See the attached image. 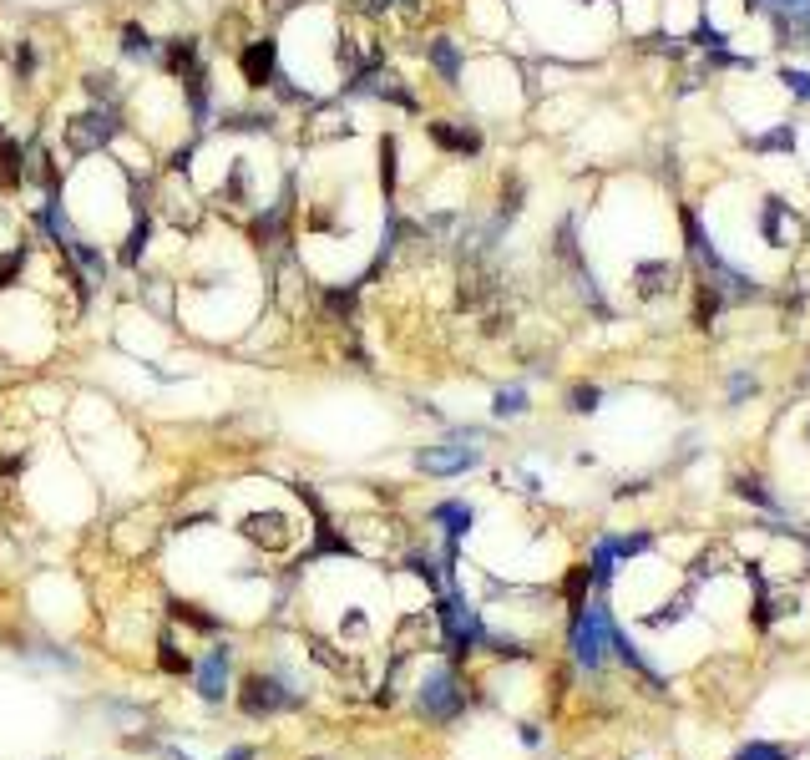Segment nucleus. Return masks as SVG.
Masks as SVG:
<instances>
[{
	"instance_id": "obj_24",
	"label": "nucleus",
	"mask_w": 810,
	"mask_h": 760,
	"mask_svg": "<svg viewBox=\"0 0 810 760\" xmlns=\"http://www.w3.org/2000/svg\"><path fill=\"white\" fill-rule=\"evenodd\" d=\"M162 669H173V674H193V659H188V654H178V644H173V639H162Z\"/></svg>"
},
{
	"instance_id": "obj_18",
	"label": "nucleus",
	"mask_w": 810,
	"mask_h": 760,
	"mask_svg": "<svg viewBox=\"0 0 810 760\" xmlns=\"http://www.w3.org/2000/svg\"><path fill=\"white\" fill-rule=\"evenodd\" d=\"M735 487H740V497H745V502H755V507H765V512H775V517L785 512V507H780V497H770V492H765V482H750V477H740Z\"/></svg>"
},
{
	"instance_id": "obj_15",
	"label": "nucleus",
	"mask_w": 810,
	"mask_h": 760,
	"mask_svg": "<svg viewBox=\"0 0 810 760\" xmlns=\"http://www.w3.org/2000/svg\"><path fill=\"white\" fill-rule=\"evenodd\" d=\"M527 411H532L527 386H502V391L492 396V416H497V421H517V416H527Z\"/></svg>"
},
{
	"instance_id": "obj_14",
	"label": "nucleus",
	"mask_w": 810,
	"mask_h": 760,
	"mask_svg": "<svg viewBox=\"0 0 810 760\" xmlns=\"http://www.w3.org/2000/svg\"><path fill=\"white\" fill-rule=\"evenodd\" d=\"M147 239H152V218H147V208L142 213H132V228H127V239H122V249H117V259L132 269V264H142V254H147Z\"/></svg>"
},
{
	"instance_id": "obj_20",
	"label": "nucleus",
	"mask_w": 810,
	"mask_h": 760,
	"mask_svg": "<svg viewBox=\"0 0 810 760\" xmlns=\"http://www.w3.org/2000/svg\"><path fill=\"white\" fill-rule=\"evenodd\" d=\"M735 760H790V750L785 745H770V740H750Z\"/></svg>"
},
{
	"instance_id": "obj_7",
	"label": "nucleus",
	"mask_w": 810,
	"mask_h": 760,
	"mask_svg": "<svg viewBox=\"0 0 810 760\" xmlns=\"http://www.w3.org/2000/svg\"><path fill=\"white\" fill-rule=\"evenodd\" d=\"M228 674H233V649H228V644H213V649L193 664V690H198V700L223 705V700H228Z\"/></svg>"
},
{
	"instance_id": "obj_3",
	"label": "nucleus",
	"mask_w": 810,
	"mask_h": 760,
	"mask_svg": "<svg viewBox=\"0 0 810 760\" xmlns=\"http://www.w3.org/2000/svg\"><path fill=\"white\" fill-rule=\"evenodd\" d=\"M416 710H421V720H431V725H451V720L466 710V684H461L456 664H436V669L421 679Z\"/></svg>"
},
{
	"instance_id": "obj_26",
	"label": "nucleus",
	"mask_w": 810,
	"mask_h": 760,
	"mask_svg": "<svg viewBox=\"0 0 810 760\" xmlns=\"http://www.w3.org/2000/svg\"><path fill=\"white\" fill-rule=\"evenodd\" d=\"M522 745H542V730L537 725H522Z\"/></svg>"
},
{
	"instance_id": "obj_17",
	"label": "nucleus",
	"mask_w": 810,
	"mask_h": 760,
	"mask_svg": "<svg viewBox=\"0 0 810 760\" xmlns=\"http://www.w3.org/2000/svg\"><path fill=\"white\" fill-rule=\"evenodd\" d=\"M122 56H137V61H152V56H157L152 36H147L137 21H127V26H122Z\"/></svg>"
},
{
	"instance_id": "obj_10",
	"label": "nucleus",
	"mask_w": 810,
	"mask_h": 760,
	"mask_svg": "<svg viewBox=\"0 0 810 760\" xmlns=\"http://www.w3.org/2000/svg\"><path fill=\"white\" fill-rule=\"evenodd\" d=\"M426 132H431V142H436V147L456 152V158H476V152H481V132H476V127H466V122H431Z\"/></svg>"
},
{
	"instance_id": "obj_27",
	"label": "nucleus",
	"mask_w": 810,
	"mask_h": 760,
	"mask_svg": "<svg viewBox=\"0 0 810 760\" xmlns=\"http://www.w3.org/2000/svg\"><path fill=\"white\" fill-rule=\"evenodd\" d=\"M370 11H385V6H411V0H365Z\"/></svg>"
},
{
	"instance_id": "obj_6",
	"label": "nucleus",
	"mask_w": 810,
	"mask_h": 760,
	"mask_svg": "<svg viewBox=\"0 0 810 760\" xmlns=\"http://www.w3.org/2000/svg\"><path fill=\"white\" fill-rule=\"evenodd\" d=\"M416 467H421L426 477H461V472L481 467V446H471V441H456V436H446V441H436V446L416 451Z\"/></svg>"
},
{
	"instance_id": "obj_19",
	"label": "nucleus",
	"mask_w": 810,
	"mask_h": 760,
	"mask_svg": "<svg viewBox=\"0 0 810 760\" xmlns=\"http://www.w3.org/2000/svg\"><path fill=\"white\" fill-rule=\"evenodd\" d=\"M380 188L395 198V137H380Z\"/></svg>"
},
{
	"instance_id": "obj_1",
	"label": "nucleus",
	"mask_w": 810,
	"mask_h": 760,
	"mask_svg": "<svg viewBox=\"0 0 810 760\" xmlns=\"http://www.w3.org/2000/svg\"><path fill=\"white\" fill-rule=\"evenodd\" d=\"M613 608L608 603H583L578 614H573V629H567V644H573V659L578 669H603L608 654H613Z\"/></svg>"
},
{
	"instance_id": "obj_5",
	"label": "nucleus",
	"mask_w": 810,
	"mask_h": 760,
	"mask_svg": "<svg viewBox=\"0 0 810 760\" xmlns=\"http://www.w3.org/2000/svg\"><path fill=\"white\" fill-rule=\"evenodd\" d=\"M117 132H122V107H92V112L71 117L66 142H71V152L81 158V152H97V147H107Z\"/></svg>"
},
{
	"instance_id": "obj_16",
	"label": "nucleus",
	"mask_w": 810,
	"mask_h": 760,
	"mask_svg": "<svg viewBox=\"0 0 810 760\" xmlns=\"http://www.w3.org/2000/svg\"><path fill=\"white\" fill-rule=\"evenodd\" d=\"M598 406H603V391L593 386V380H578V386L567 391V411H573V416H593Z\"/></svg>"
},
{
	"instance_id": "obj_28",
	"label": "nucleus",
	"mask_w": 810,
	"mask_h": 760,
	"mask_svg": "<svg viewBox=\"0 0 810 760\" xmlns=\"http://www.w3.org/2000/svg\"><path fill=\"white\" fill-rule=\"evenodd\" d=\"M0 142H6V132H0Z\"/></svg>"
},
{
	"instance_id": "obj_21",
	"label": "nucleus",
	"mask_w": 810,
	"mask_h": 760,
	"mask_svg": "<svg viewBox=\"0 0 810 760\" xmlns=\"http://www.w3.org/2000/svg\"><path fill=\"white\" fill-rule=\"evenodd\" d=\"M780 82H785V92H790V97L810 102V71H795V66H785V71H780Z\"/></svg>"
},
{
	"instance_id": "obj_9",
	"label": "nucleus",
	"mask_w": 810,
	"mask_h": 760,
	"mask_svg": "<svg viewBox=\"0 0 810 760\" xmlns=\"http://www.w3.org/2000/svg\"><path fill=\"white\" fill-rule=\"evenodd\" d=\"M289 218H294V188H284V198H279V203H269L264 213H254V223H249V239H254L259 249L284 244V228H289Z\"/></svg>"
},
{
	"instance_id": "obj_11",
	"label": "nucleus",
	"mask_w": 810,
	"mask_h": 760,
	"mask_svg": "<svg viewBox=\"0 0 810 760\" xmlns=\"http://www.w3.org/2000/svg\"><path fill=\"white\" fill-rule=\"evenodd\" d=\"M431 522L446 532V543H461L466 532L476 527V512H471V502H436L431 507Z\"/></svg>"
},
{
	"instance_id": "obj_23",
	"label": "nucleus",
	"mask_w": 810,
	"mask_h": 760,
	"mask_svg": "<svg viewBox=\"0 0 810 760\" xmlns=\"http://www.w3.org/2000/svg\"><path fill=\"white\" fill-rule=\"evenodd\" d=\"M755 391H760V380H755V375H745V370L729 375V401H735V406H740L745 396H755Z\"/></svg>"
},
{
	"instance_id": "obj_25",
	"label": "nucleus",
	"mask_w": 810,
	"mask_h": 760,
	"mask_svg": "<svg viewBox=\"0 0 810 760\" xmlns=\"http://www.w3.org/2000/svg\"><path fill=\"white\" fill-rule=\"evenodd\" d=\"M223 760H254V745H233Z\"/></svg>"
},
{
	"instance_id": "obj_4",
	"label": "nucleus",
	"mask_w": 810,
	"mask_h": 760,
	"mask_svg": "<svg viewBox=\"0 0 810 760\" xmlns=\"http://www.w3.org/2000/svg\"><path fill=\"white\" fill-rule=\"evenodd\" d=\"M299 705V690L284 679V674H249L238 690V710L249 720H269V715H284Z\"/></svg>"
},
{
	"instance_id": "obj_22",
	"label": "nucleus",
	"mask_w": 810,
	"mask_h": 760,
	"mask_svg": "<svg viewBox=\"0 0 810 760\" xmlns=\"http://www.w3.org/2000/svg\"><path fill=\"white\" fill-rule=\"evenodd\" d=\"M31 76H36V46L16 41V82H31Z\"/></svg>"
},
{
	"instance_id": "obj_13",
	"label": "nucleus",
	"mask_w": 810,
	"mask_h": 760,
	"mask_svg": "<svg viewBox=\"0 0 810 760\" xmlns=\"http://www.w3.org/2000/svg\"><path fill=\"white\" fill-rule=\"evenodd\" d=\"M162 66L173 71V82H183V76H193V71L203 66V56H198V41H193V36H178V41H168V46H162Z\"/></svg>"
},
{
	"instance_id": "obj_8",
	"label": "nucleus",
	"mask_w": 810,
	"mask_h": 760,
	"mask_svg": "<svg viewBox=\"0 0 810 760\" xmlns=\"http://www.w3.org/2000/svg\"><path fill=\"white\" fill-rule=\"evenodd\" d=\"M238 71H243V82H249L254 92L274 87V76H279V41L274 36H259L238 51Z\"/></svg>"
},
{
	"instance_id": "obj_2",
	"label": "nucleus",
	"mask_w": 810,
	"mask_h": 760,
	"mask_svg": "<svg viewBox=\"0 0 810 760\" xmlns=\"http://www.w3.org/2000/svg\"><path fill=\"white\" fill-rule=\"evenodd\" d=\"M436 624H441V644H446V654H471L476 644H486V634H492V629H486L481 624V614H476V608L461 598V588L451 583L446 593H441V603H436Z\"/></svg>"
},
{
	"instance_id": "obj_12",
	"label": "nucleus",
	"mask_w": 810,
	"mask_h": 760,
	"mask_svg": "<svg viewBox=\"0 0 810 760\" xmlns=\"http://www.w3.org/2000/svg\"><path fill=\"white\" fill-rule=\"evenodd\" d=\"M426 61L436 66V76L446 87H456L461 82V46L451 41V36H431V46H426Z\"/></svg>"
}]
</instances>
